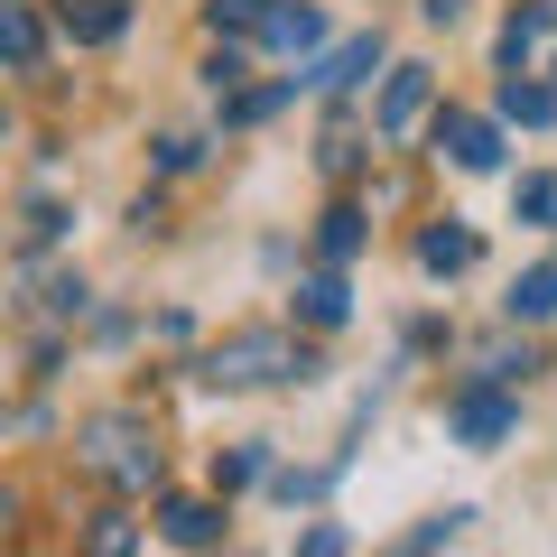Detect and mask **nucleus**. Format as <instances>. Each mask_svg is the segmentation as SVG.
Listing matches in <instances>:
<instances>
[{"label":"nucleus","mask_w":557,"mask_h":557,"mask_svg":"<svg viewBox=\"0 0 557 557\" xmlns=\"http://www.w3.org/2000/svg\"><path fill=\"white\" fill-rule=\"evenodd\" d=\"M362 223H372V214H362L354 196H344V205H325V223H317V251H325V270H344V260L362 251Z\"/></svg>","instance_id":"nucleus-15"},{"label":"nucleus","mask_w":557,"mask_h":557,"mask_svg":"<svg viewBox=\"0 0 557 557\" xmlns=\"http://www.w3.org/2000/svg\"><path fill=\"white\" fill-rule=\"evenodd\" d=\"M298 317L317 325V335H335V325L354 317V288H344V270H317V278H298Z\"/></svg>","instance_id":"nucleus-12"},{"label":"nucleus","mask_w":557,"mask_h":557,"mask_svg":"<svg viewBox=\"0 0 557 557\" xmlns=\"http://www.w3.org/2000/svg\"><path fill=\"white\" fill-rule=\"evenodd\" d=\"M428 139H437V159H456L465 177L502 168V121H483V112H437V121H428Z\"/></svg>","instance_id":"nucleus-4"},{"label":"nucleus","mask_w":557,"mask_h":557,"mask_svg":"<svg viewBox=\"0 0 557 557\" xmlns=\"http://www.w3.org/2000/svg\"><path fill=\"white\" fill-rule=\"evenodd\" d=\"M196 372L214 381V391H270V381H317V354H307L288 325H242V335H223Z\"/></svg>","instance_id":"nucleus-2"},{"label":"nucleus","mask_w":557,"mask_h":557,"mask_svg":"<svg viewBox=\"0 0 557 557\" xmlns=\"http://www.w3.org/2000/svg\"><path fill=\"white\" fill-rule=\"evenodd\" d=\"M278 102H298V75H288V84H260V94H242V102H233L223 121H270Z\"/></svg>","instance_id":"nucleus-21"},{"label":"nucleus","mask_w":557,"mask_h":557,"mask_svg":"<svg viewBox=\"0 0 557 557\" xmlns=\"http://www.w3.org/2000/svg\"><path fill=\"white\" fill-rule=\"evenodd\" d=\"M520 428V391L511 381H465L456 399H446V437L456 446H502Z\"/></svg>","instance_id":"nucleus-3"},{"label":"nucleus","mask_w":557,"mask_h":557,"mask_svg":"<svg viewBox=\"0 0 557 557\" xmlns=\"http://www.w3.org/2000/svg\"><path fill=\"white\" fill-rule=\"evenodd\" d=\"M84 548H94V557H139V530H131V511H94Z\"/></svg>","instance_id":"nucleus-19"},{"label":"nucleus","mask_w":557,"mask_h":557,"mask_svg":"<svg viewBox=\"0 0 557 557\" xmlns=\"http://www.w3.org/2000/svg\"><path fill=\"white\" fill-rule=\"evenodd\" d=\"M38 307H47V317H84V278H75V270L47 278V298H38Z\"/></svg>","instance_id":"nucleus-25"},{"label":"nucleus","mask_w":557,"mask_h":557,"mask_svg":"<svg viewBox=\"0 0 557 557\" xmlns=\"http://www.w3.org/2000/svg\"><path fill=\"white\" fill-rule=\"evenodd\" d=\"M57 233H65V205H28V223H20V242H28V251H47Z\"/></svg>","instance_id":"nucleus-24"},{"label":"nucleus","mask_w":557,"mask_h":557,"mask_svg":"<svg viewBox=\"0 0 557 557\" xmlns=\"http://www.w3.org/2000/svg\"><path fill=\"white\" fill-rule=\"evenodd\" d=\"M270 20H278V0H205V28H214V38H270Z\"/></svg>","instance_id":"nucleus-16"},{"label":"nucleus","mask_w":557,"mask_h":557,"mask_svg":"<svg viewBox=\"0 0 557 557\" xmlns=\"http://www.w3.org/2000/svg\"><path fill=\"white\" fill-rule=\"evenodd\" d=\"M428 102H437V75H428V65H391V84H381V112H372V131H381V139H409L418 121H428Z\"/></svg>","instance_id":"nucleus-5"},{"label":"nucleus","mask_w":557,"mask_h":557,"mask_svg":"<svg viewBox=\"0 0 557 557\" xmlns=\"http://www.w3.org/2000/svg\"><path fill=\"white\" fill-rule=\"evenodd\" d=\"M502 317L511 325H548L557 317V260H539V270H520L511 288H502Z\"/></svg>","instance_id":"nucleus-9"},{"label":"nucleus","mask_w":557,"mask_h":557,"mask_svg":"<svg viewBox=\"0 0 557 557\" xmlns=\"http://www.w3.org/2000/svg\"><path fill=\"white\" fill-rule=\"evenodd\" d=\"M493 121H520V131H548V121H557V84L502 75V94H493Z\"/></svg>","instance_id":"nucleus-10"},{"label":"nucleus","mask_w":557,"mask_h":557,"mask_svg":"<svg viewBox=\"0 0 557 557\" xmlns=\"http://www.w3.org/2000/svg\"><path fill=\"white\" fill-rule=\"evenodd\" d=\"M418 20H437V28H456V20H465V0H418Z\"/></svg>","instance_id":"nucleus-27"},{"label":"nucleus","mask_w":557,"mask_h":557,"mask_svg":"<svg viewBox=\"0 0 557 557\" xmlns=\"http://www.w3.org/2000/svg\"><path fill=\"white\" fill-rule=\"evenodd\" d=\"M511 214L520 223H557V177H520L511 186Z\"/></svg>","instance_id":"nucleus-20"},{"label":"nucleus","mask_w":557,"mask_h":557,"mask_svg":"<svg viewBox=\"0 0 557 557\" xmlns=\"http://www.w3.org/2000/svg\"><path fill=\"white\" fill-rule=\"evenodd\" d=\"M0 47H10V65H38V47H47V28H38V10H28V0H0Z\"/></svg>","instance_id":"nucleus-17"},{"label":"nucleus","mask_w":557,"mask_h":557,"mask_svg":"<svg viewBox=\"0 0 557 557\" xmlns=\"http://www.w3.org/2000/svg\"><path fill=\"white\" fill-rule=\"evenodd\" d=\"M75 465L94 483H112V493H159V474H168V446H159V428L139 409H94L75 428Z\"/></svg>","instance_id":"nucleus-1"},{"label":"nucleus","mask_w":557,"mask_h":557,"mask_svg":"<svg viewBox=\"0 0 557 557\" xmlns=\"http://www.w3.org/2000/svg\"><path fill=\"white\" fill-rule=\"evenodd\" d=\"M251 483H270V446H223L214 456V493H251Z\"/></svg>","instance_id":"nucleus-18"},{"label":"nucleus","mask_w":557,"mask_h":557,"mask_svg":"<svg viewBox=\"0 0 557 557\" xmlns=\"http://www.w3.org/2000/svg\"><path fill=\"white\" fill-rule=\"evenodd\" d=\"M159 530L177 539V548H214V539H223V502H205V493H168V502H159Z\"/></svg>","instance_id":"nucleus-8"},{"label":"nucleus","mask_w":557,"mask_h":557,"mask_svg":"<svg viewBox=\"0 0 557 557\" xmlns=\"http://www.w3.org/2000/svg\"><path fill=\"white\" fill-rule=\"evenodd\" d=\"M270 47H278V57H317V47H325V10H317V0H278Z\"/></svg>","instance_id":"nucleus-14"},{"label":"nucleus","mask_w":557,"mask_h":557,"mask_svg":"<svg viewBox=\"0 0 557 557\" xmlns=\"http://www.w3.org/2000/svg\"><path fill=\"white\" fill-rule=\"evenodd\" d=\"M57 362H65V344H57V335L28 344V381H57Z\"/></svg>","instance_id":"nucleus-26"},{"label":"nucleus","mask_w":557,"mask_h":557,"mask_svg":"<svg viewBox=\"0 0 557 557\" xmlns=\"http://www.w3.org/2000/svg\"><path fill=\"white\" fill-rule=\"evenodd\" d=\"M57 28L75 47H112V38H131V0H57Z\"/></svg>","instance_id":"nucleus-7"},{"label":"nucleus","mask_w":557,"mask_h":557,"mask_svg":"<svg viewBox=\"0 0 557 557\" xmlns=\"http://www.w3.org/2000/svg\"><path fill=\"white\" fill-rule=\"evenodd\" d=\"M298 557H354V539H344V520H307Z\"/></svg>","instance_id":"nucleus-23"},{"label":"nucleus","mask_w":557,"mask_h":557,"mask_svg":"<svg viewBox=\"0 0 557 557\" xmlns=\"http://www.w3.org/2000/svg\"><path fill=\"white\" fill-rule=\"evenodd\" d=\"M474 251H483V242L465 233L456 214H446V223H428V233H418V270H437V278H456V270H474Z\"/></svg>","instance_id":"nucleus-11"},{"label":"nucleus","mask_w":557,"mask_h":557,"mask_svg":"<svg viewBox=\"0 0 557 557\" xmlns=\"http://www.w3.org/2000/svg\"><path fill=\"white\" fill-rule=\"evenodd\" d=\"M548 28H557V0H530V10H511V20H502V38H493V57L511 65V75H520V65H530V47L548 38Z\"/></svg>","instance_id":"nucleus-13"},{"label":"nucleus","mask_w":557,"mask_h":557,"mask_svg":"<svg viewBox=\"0 0 557 557\" xmlns=\"http://www.w3.org/2000/svg\"><path fill=\"white\" fill-rule=\"evenodd\" d=\"M372 65H381V28H362V38H344L325 65H307L298 84H317V94H354V84H372Z\"/></svg>","instance_id":"nucleus-6"},{"label":"nucleus","mask_w":557,"mask_h":557,"mask_svg":"<svg viewBox=\"0 0 557 557\" xmlns=\"http://www.w3.org/2000/svg\"><path fill=\"white\" fill-rule=\"evenodd\" d=\"M196 159H205V139H196V131H168V139H159V177H186Z\"/></svg>","instance_id":"nucleus-22"}]
</instances>
